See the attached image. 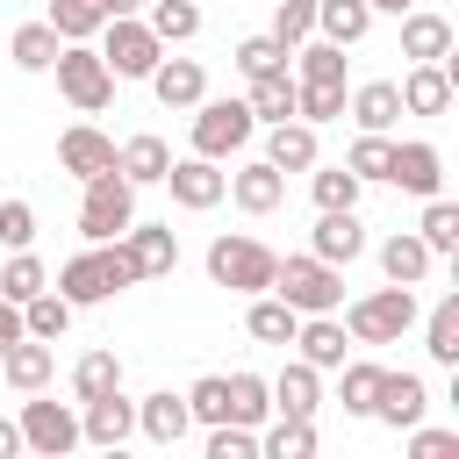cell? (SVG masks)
Returning a JSON list of instances; mask_svg holds the SVG:
<instances>
[{
    "instance_id": "83f0119b",
    "label": "cell",
    "mask_w": 459,
    "mask_h": 459,
    "mask_svg": "<svg viewBox=\"0 0 459 459\" xmlns=\"http://www.w3.org/2000/svg\"><path fill=\"white\" fill-rule=\"evenodd\" d=\"M344 115H351L359 129H394V122H402V93H394V79H366V86H351Z\"/></svg>"
},
{
    "instance_id": "8992f818",
    "label": "cell",
    "mask_w": 459,
    "mask_h": 459,
    "mask_svg": "<svg viewBox=\"0 0 459 459\" xmlns=\"http://www.w3.org/2000/svg\"><path fill=\"white\" fill-rule=\"evenodd\" d=\"M50 72H57V93H65L79 115H100V108L115 100V72H108V57H100L93 43H65Z\"/></svg>"
},
{
    "instance_id": "7402d4cb",
    "label": "cell",
    "mask_w": 459,
    "mask_h": 459,
    "mask_svg": "<svg viewBox=\"0 0 459 459\" xmlns=\"http://www.w3.org/2000/svg\"><path fill=\"white\" fill-rule=\"evenodd\" d=\"M402 57H409V65H445V57H452V22L409 7V14H402Z\"/></svg>"
},
{
    "instance_id": "4316f807",
    "label": "cell",
    "mask_w": 459,
    "mask_h": 459,
    "mask_svg": "<svg viewBox=\"0 0 459 459\" xmlns=\"http://www.w3.org/2000/svg\"><path fill=\"white\" fill-rule=\"evenodd\" d=\"M430 265H437V251H430V244H423L416 230H394V237L380 244V273H387L394 287H416V280H423Z\"/></svg>"
},
{
    "instance_id": "9a60e30c",
    "label": "cell",
    "mask_w": 459,
    "mask_h": 459,
    "mask_svg": "<svg viewBox=\"0 0 459 459\" xmlns=\"http://www.w3.org/2000/svg\"><path fill=\"white\" fill-rule=\"evenodd\" d=\"M423 409H430V387H423V373H380V394H373V423H387V430H409V423H423Z\"/></svg>"
},
{
    "instance_id": "d6a6232c",
    "label": "cell",
    "mask_w": 459,
    "mask_h": 459,
    "mask_svg": "<svg viewBox=\"0 0 459 459\" xmlns=\"http://www.w3.org/2000/svg\"><path fill=\"white\" fill-rule=\"evenodd\" d=\"M423 323V351L437 359V366H459V294H445L430 316H416Z\"/></svg>"
},
{
    "instance_id": "ba28073f",
    "label": "cell",
    "mask_w": 459,
    "mask_h": 459,
    "mask_svg": "<svg viewBox=\"0 0 459 459\" xmlns=\"http://www.w3.org/2000/svg\"><path fill=\"white\" fill-rule=\"evenodd\" d=\"M93 50L108 57V72H115V79H151V65L165 57V43L151 36V22H143V14H115V22L93 36Z\"/></svg>"
},
{
    "instance_id": "db71d44e",
    "label": "cell",
    "mask_w": 459,
    "mask_h": 459,
    "mask_svg": "<svg viewBox=\"0 0 459 459\" xmlns=\"http://www.w3.org/2000/svg\"><path fill=\"white\" fill-rule=\"evenodd\" d=\"M14 452H22V423H14V416H0V459H14Z\"/></svg>"
},
{
    "instance_id": "d6986e66",
    "label": "cell",
    "mask_w": 459,
    "mask_h": 459,
    "mask_svg": "<svg viewBox=\"0 0 459 459\" xmlns=\"http://www.w3.org/2000/svg\"><path fill=\"white\" fill-rule=\"evenodd\" d=\"M344 351H351V330H344L337 316H301V323H294V359H308L316 373H337Z\"/></svg>"
},
{
    "instance_id": "bcb514c9",
    "label": "cell",
    "mask_w": 459,
    "mask_h": 459,
    "mask_svg": "<svg viewBox=\"0 0 459 459\" xmlns=\"http://www.w3.org/2000/svg\"><path fill=\"white\" fill-rule=\"evenodd\" d=\"M186 416L194 423H230V373H201L186 387Z\"/></svg>"
},
{
    "instance_id": "ffe728a7",
    "label": "cell",
    "mask_w": 459,
    "mask_h": 459,
    "mask_svg": "<svg viewBox=\"0 0 459 459\" xmlns=\"http://www.w3.org/2000/svg\"><path fill=\"white\" fill-rule=\"evenodd\" d=\"M50 373H57V351H50L43 337H14V344L0 351V380H7L14 394H43Z\"/></svg>"
},
{
    "instance_id": "f546056e",
    "label": "cell",
    "mask_w": 459,
    "mask_h": 459,
    "mask_svg": "<svg viewBox=\"0 0 459 459\" xmlns=\"http://www.w3.org/2000/svg\"><path fill=\"white\" fill-rule=\"evenodd\" d=\"M57 50H65V36H57L50 22H22V29L7 36V57H14L22 72H50V65H57Z\"/></svg>"
},
{
    "instance_id": "4fadbf2b",
    "label": "cell",
    "mask_w": 459,
    "mask_h": 459,
    "mask_svg": "<svg viewBox=\"0 0 459 459\" xmlns=\"http://www.w3.org/2000/svg\"><path fill=\"white\" fill-rule=\"evenodd\" d=\"M394 93H402V115H445L452 93H459V72H452V57L445 65H409L394 79Z\"/></svg>"
},
{
    "instance_id": "5bb4252c",
    "label": "cell",
    "mask_w": 459,
    "mask_h": 459,
    "mask_svg": "<svg viewBox=\"0 0 459 459\" xmlns=\"http://www.w3.org/2000/svg\"><path fill=\"white\" fill-rule=\"evenodd\" d=\"M115 244L129 251L136 280H165V273L179 265V237H172V222H129V230H122Z\"/></svg>"
},
{
    "instance_id": "9c48e42d",
    "label": "cell",
    "mask_w": 459,
    "mask_h": 459,
    "mask_svg": "<svg viewBox=\"0 0 459 459\" xmlns=\"http://www.w3.org/2000/svg\"><path fill=\"white\" fill-rule=\"evenodd\" d=\"M158 186H172V201H179L186 215H208V208L230 194V172H222V158H201V151H194V158H172Z\"/></svg>"
},
{
    "instance_id": "e575fe53",
    "label": "cell",
    "mask_w": 459,
    "mask_h": 459,
    "mask_svg": "<svg viewBox=\"0 0 459 459\" xmlns=\"http://www.w3.org/2000/svg\"><path fill=\"white\" fill-rule=\"evenodd\" d=\"M65 43H93L100 29H108V7L100 0H50V14H43Z\"/></svg>"
},
{
    "instance_id": "f1b7e54d",
    "label": "cell",
    "mask_w": 459,
    "mask_h": 459,
    "mask_svg": "<svg viewBox=\"0 0 459 459\" xmlns=\"http://www.w3.org/2000/svg\"><path fill=\"white\" fill-rule=\"evenodd\" d=\"M258 452L265 459H308L316 452V416H265L258 423Z\"/></svg>"
},
{
    "instance_id": "7dc6e473",
    "label": "cell",
    "mask_w": 459,
    "mask_h": 459,
    "mask_svg": "<svg viewBox=\"0 0 459 459\" xmlns=\"http://www.w3.org/2000/svg\"><path fill=\"white\" fill-rule=\"evenodd\" d=\"M294 115L316 122V129L337 122V115H344V86H301V79H294Z\"/></svg>"
},
{
    "instance_id": "7bdbcfd3",
    "label": "cell",
    "mask_w": 459,
    "mask_h": 459,
    "mask_svg": "<svg viewBox=\"0 0 459 459\" xmlns=\"http://www.w3.org/2000/svg\"><path fill=\"white\" fill-rule=\"evenodd\" d=\"M416 237H423L437 258H452V251H459V208H452L445 194H430V201H423V222H416Z\"/></svg>"
},
{
    "instance_id": "44dd1931",
    "label": "cell",
    "mask_w": 459,
    "mask_h": 459,
    "mask_svg": "<svg viewBox=\"0 0 459 459\" xmlns=\"http://www.w3.org/2000/svg\"><path fill=\"white\" fill-rule=\"evenodd\" d=\"M265 387H273V416H316L323 409V373L308 359H287L280 380H265Z\"/></svg>"
},
{
    "instance_id": "8fae6325",
    "label": "cell",
    "mask_w": 459,
    "mask_h": 459,
    "mask_svg": "<svg viewBox=\"0 0 459 459\" xmlns=\"http://www.w3.org/2000/svg\"><path fill=\"white\" fill-rule=\"evenodd\" d=\"M136 437V402L115 387V394H93V402H79V445H100V452H115V445H129Z\"/></svg>"
},
{
    "instance_id": "4dcf8cb0",
    "label": "cell",
    "mask_w": 459,
    "mask_h": 459,
    "mask_svg": "<svg viewBox=\"0 0 459 459\" xmlns=\"http://www.w3.org/2000/svg\"><path fill=\"white\" fill-rule=\"evenodd\" d=\"M294 323H301V316H294L273 287H265V294H251V308H244V330H251L258 344H294Z\"/></svg>"
},
{
    "instance_id": "b9f144b4",
    "label": "cell",
    "mask_w": 459,
    "mask_h": 459,
    "mask_svg": "<svg viewBox=\"0 0 459 459\" xmlns=\"http://www.w3.org/2000/svg\"><path fill=\"white\" fill-rule=\"evenodd\" d=\"M122 387V359L115 351H86L72 366V402H93V394H115Z\"/></svg>"
},
{
    "instance_id": "c3c4849f",
    "label": "cell",
    "mask_w": 459,
    "mask_h": 459,
    "mask_svg": "<svg viewBox=\"0 0 459 459\" xmlns=\"http://www.w3.org/2000/svg\"><path fill=\"white\" fill-rule=\"evenodd\" d=\"M208 459H258V430L251 423H208Z\"/></svg>"
},
{
    "instance_id": "681fc988",
    "label": "cell",
    "mask_w": 459,
    "mask_h": 459,
    "mask_svg": "<svg viewBox=\"0 0 459 459\" xmlns=\"http://www.w3.org/2000/svg\"><path fill=\"white\" fill-rule=\"evenodd\" d=\"M273 36L294 50L301 36H316V0H280V14H273Z\"/></svg>"
},
{
    "instance_id": "2e32d148",
    "label": "cell",
    "mask_w": 459,
    "mask_h": 459,
    "mask_svg": "<svg viewBox=\"0 0 459 459\" xmlns=\"http://www.w3.org/2000/svg\"><path fill=\"white\" fill-rule=\"evenodd\" d=\"M57 165H65L72 179L115 172V136H108V129H93V122H72V129L57 136Z\"/></svg>"
},
{
    "instance_id": "11a10c76",
    "label": "cell",
    "mask_w": 459,
    "mask_h": 459,
    "mask_svg": "<svg viewBox=\"0 0 459 459\" xmlns=\"http://www.w3.org/2000/svg\"><path fill=\"white\" fill-rule=\"evenodd\" d=\"M100 7H108V22H115V14H143L151 0H100Z\"/></svg>"
},
{
    "instance_id": "603a6c76",
    "label": "cell",
    "mask_w": 459,
    "mask_h": 459,
    "mask_svg": "<svg viewBox=\"0 0 459 459\" xmlns=\"http://www.w3.org/2000/svg\"><path fill=\"white\" fill-rule=\"evenodd\" d=\"M151 93H158V108H194V100L208 93L201 57H158V65H151Z\"/></svg>"
},
{
    "instance_id": "277c9868",
    "label": "cell",
    "mask_w": 459,
    "mask_h": 459,
    "mask_svg": "<svg viewBox=\"0 0 459 459\" xmlns=\"http://www.w3.org/2000/svg\"><path fill=\"white\" fill-rule=\"evenodd\" d=\"M273 265H280V251L258 244V237H244V230L208 244V280L230 287V294H265L273 287Z\"/></svg>"
},
{
    "instance_id": "f907efd6",
    "label": "cell",
    "mask_w": 459,
    "mask_h": 459,
    "mask_svg": "<svg viewBox=\"0 0 459 459\" xmlns=\"http://www.w3.org/2000/svg\"><path fill=\"white\" fill-rule=\"evenodd\" d=\"M0 244L7 251H29L36 244V208L29 201H0Z\"/></svg>"
},
{
    "instance_id": "7c38bea8",
    "label": "cell",
    "mask_w": 459,
    "mask_h": 459,
    "mask_svg": "<svg viewBox=\"0 0 459 459\" xmlns=\"http://www.w3.org/2000/svg\"><path fill=\"white\" fill-rule=\"evenodd\" d=\"M387 186H402V194H416V201H430V194L445 186V151H437L430 136H409V143H394V165H387Z\"/></svg>"
},
{
    "instance_id": "f35d334b",
    "label": "cell",
    "mask_w": 459,
    "mask_h": 459,
    "mask_svg": "<svg viewBox=\"0 0 459 459\" xmlns=\"http://www.w3.org/2000/svg\"><path fill=\"white\" fill-rule=\"evenodd\" d=\"M344 165L359 172V186L387 179V165H394V136H387V129H359V143L344 151Z\"/></svg>"
},
{
    "instance_id": "f5cc1de1",
    "label": "cell",
    "mask_w": 459,
    "mask_h": 459,
    "mask_svg": "<svg viewBox=\"0 0 459 459\" xmlns=\"http://www.w3.org/2000/svg\"><path fill=\"white\" fill-rule=\"evenodd\" d=\"M14 337H29V330H22V308H14V301H7V294H0V351H7V344H14Z\"/></svg>"
},
{
    "instance_id": "30bf717a",
    "label": "cell",
    "mask_w": 459,
    "mask_h": 459,
    "mask_svg": "<svg viewBox=\"0 0 459 459\" xmlns=\"http://www.w3.org/2000/svg\"><path fill=\"white\" fill-rule=\"evenodd\" d=\"M22 452H43V459H65L79 445V409L65 402H22Z\"/></svg>"
},
{
    "instance_id": "60d3db41",
    "label": "cell",
    "mask_w": 459,
    "mask_h": 459,
    "mask_svg": "<svg viewBox=\"0 0 459 459\" xmlns=\"http://www.w3.org/2000/svg\"><path fill=\"white\" fill-rule=\"evenodd\" d=\"M43 287H50V265H43L36 251H7V265H0V294L22 308V301H29V294H43Z\"/></svg>"
},
{
    "instance_id": "52a82bcc",
    "label": "cell",
    "mask_w": 459,
    "mask_h": 459,
    "mask_svg": "<svg viewBox=\"0 0 459 459\" xmlns=\"http://www.w3.org/2000/svg\"><path fill=\"white\" fill-rule=\"evenodd\" d=\"M258 136V115H251V100H194V151L201 158H237L244 143Z\"/></svg>"
},
{
    "instance_id": "ac0fdd59",
    "label": "cell",
    "mask_w": 459,
    "mask_h": 459,
    "mask_svg": "<svg viewBox=\"0 0 459 459\" xmlns=\"http://www.w3.org/2000/svg\"><path fill=\"white\" fill-rule=\"evenodd\" d=\"M308 251L330 258V265H351V258L366 251V222H359V208H323L316 230H308Z\"/></svg>"
},
{
    "instance_id": "836d02e7",
    "label": "cell",
    "mask_w": 459,
    "mask_h": 459,
    "mask_svg": "<svg viewBox=\"0 0 459 459\" xmlns=\"http://www.w3.org/2000/svg\"><path fill=\"white\" fill-rule=\"evenodd\" d=\"M143 22H151V36H158L165 50L201 36V7H194V0H151V7H143Z\"/></svg>"
},
{
    "instance_id": "ee69618b",
    "label": "cell",
    "mask_w": 459,
    "mask_h": 459,
    "mask_svg": "<svg viewBox=\"0 0 459 459\" xmlns=\"http://www.w3.org/2000/svg\"><path fill=\"white\" fill-rule=\"evenodd\" d=\"M273 416V387L258 380V373H230V423H265Z\"/></svg>"
},
{
    "instance_id": "ab89813d",
    "label": "cell",
    "mask_w": 459,
    "mask_h": 459,
    "mask_svg": "<svg viewBox=\"0 0 459 459\" xmlns=\"http://www.w3.org/2000/svg\"><path fill=\"white\" fill-rule=\"evenodd\" d=\"M308 194H316V208H359V172L351 165H308Z\"/></svg>"
},
{
    "instance_id": "8d00e7d4",
    "label": "cell",
    "mask_w": 459,
    "mask_h": 459,
    "mask_svg": "<svg viewBox=\"0 0 459 459\" xmlns=\"http://www.w3.org/2000/svg\"><path fill=\"white\" fill-rule=\"evenodd\" d=\"M22 330H29V337H43V344H50V337H65V330H72V301H65L57 287L29 294V301H22Z\"/></svg>"
},
{
    "instance_id": "d4e9b609",
    "label": "cell",
    "mask_w": 459,
    "mask_h": 459,
    "mask_svg": "<svg viewBox=\"0 0 459 459\" xmlns=\"http://www.w3.org/2000/svg\"><path fill=\"white\" fill-rule=\"evenodd\" d=\"M265 158H273L280 172H308V165L323 158V143H316V122H301V115L273 122V136H265Z\"/></svg>"
},
{
    "instance_id": "9f6ffc18",
    "label": "cell",
    "mask_w": 459,
    "mask_h": 459,
    "mask_svg": "<svg viewBox=\"0 0 459 459\" xmlns=\"http://www.w3.org/2000/svg\"><path fill=\"white\" fill-rule=\"evenodd\" d=\"M366 7H373V14H380V7H387V14H409L416 0H366Z\"/></svg>"
},
{
    "instance_id": "7a4b0ae2",
    "label": "cell",
    "mask_w": 459,
    "mask_h": 459,
    "mask_svg": "<svg viewBox=\"0 0 459 459\" xmlns=\"http://www.w3.org/2000/svg\"><path fill=\"white\" fill-rule=\"evenodd\" d=\"M273 294L294 308V316H337L344 308V265L316 258V251H294L273 265Z\"/></svg>"
},
{
    "instance_id": "f6af8a7d",
    "label": "cell",
    "mask_w": 459,
    "mask_h": 459,
    "mask_svg": "<svg viewBox=\"0 0 459 459\" xmlns=\"http://www.w3.org/2000/svg\"><path fill=\"white\" fill-rule=\"evenodd\" d=\"M230 57H237V72H244V79H258V72H280L294 50H287V43L265 29V36H237V50H230Z\"/></svg>"
},
{
    "instance_id": "5b68a950",
    "label": "cell",
    "mask_w": 459,
    "mask_h": 459,
    "mask_svg": "<svg viewBox=\"0 0 459 459\" xmlns=\"http://www.w3.org/2000/svg\"><path fill=\"white\" fill-rule=\"evenodd\" d=\"M86 186V201H79V237L86 244H115L129 222H136V186L122 179V172H93V179H79Z\"/></svg>"
},
{
    "instance_id": "cb8c5ba5",
    "label": "cell",
    "mask_w": 459,
    "mask_h": 459,
    "mask_svg": "<svg viewBox=\"0 0 459 459\" xmlns=\"http://www.w3.org/2000/svg\"><path fill=\"white\" fill-rule=\"evenodd\" d=\"M136 430H143L151 445H179V437L194 430V416H186V394H172V387L143 394V402H136Z\"/></svg>"
},
{
    "instance_id": "74e56055",
    "label": "cell",
    "mask_w": 459,
    "mask_h": 459,
    "mask_svg": "<svg viewBox=\"0 0 459 459\" xmlns=\"http://www.w3.org/2000/svg\"><path fill=\"white\" fill-rule=\"evenodd\" d=\"M337 373H344V380H337L344 416H373V394H380V373H387V366H373V359H344Z\"/></svg>"
},
{
    "instance_id": "3957f363",
    "label": "cell",
    "mask_w": 459,
    "mask_h": 459,
    "mask_svg": "<svg viewBox=\"0 0 459 459\" xmlns=\"http://www.w3.org/2000/svg\"><path fill=\"white\" fill-rule=\"evenodd\" d=\"M416 287H373V294H359L351 308H344V330H351V344H402L409 330H416Z\"/></svg>"
},
{
    "instance_id": "d590c367",
    "label": "cell",
    "mask_w": 459,
    "mask_h": 459,
    "mask_svg": "<svg viewBox=\"0 0 459 459\" xmlns=\"http://www.w3.org/2000/svg\"><path fill=\"white\" fill-rule=\"evenodd\" d=\"M244 100H251L258 122H287V115H294V72H287V65H280V72H258Z\"/></svg>"
},
{
    "instance_id": "1f68e13d",
    "label": "cell",
    "mask_w": 459,
    "mask_h": 459,
    "mask_svg": "<svg viewBox=\"0 0 459 459\" xmlns=\"http://www.w3.org/2000/svg\"><path fill=\"white\" fill-rule=\"evenodd\" d=\"M373 29V7L366 0H316V36L323 43H359Z\"/></svg>"
},
{
    "instance_id": "816d5d0a",
    "label": "cell",
    "mask_w": 459,
    "mask_h": 459,
    "mask_svg": "<svg viewBox=\"0 0 459 459\" xmlns=\"http://www.w3.org/2000/svg\"><path fill=\"white\" fill-rule=\"evenodd\" d=\"M409 452H416V459H452V452H459V430H423V423H409Z\"/></svg>"
},
{
    "instance_id": "6da1fadb",
    "label": "cell",
    "mask_w": 459,
    "mask_h": 459,
    "mask_svg": "<svg viewBox=\"0 0 459 459\" xmlns=\"http://www.w3.org/2000/svg\"><path fill=\"white\" fill-rule=\"evenodd\" d=\"M122 287H136V265H129V251H122V244H86L79 258H65V265H57V294H65L72 308L115 301Z\"/></svg>"
},
{
    "instance_id": "e0dca14e",
    "label": "cell",
    "mask_w": 459,
    "mask_h": 459,
    "mask_svg": "<svg viewBox=\"0 0 459 459\" xmlns=\"http://www.w3.org/2000/svg\"><path fill=\"white\" fill-rule=\"evenodd\" d=\"M230 201H237L244 215H273V208L287 201V172H280L273 158H251V165L230 172Z\"/></svg>"
},
{
    "instance_id": "484cf974",
    "label": "cell",
    "mask_w": 459,
    "mask_h": 459,
    "mask_svg": "<svg viewBox=\"0 0 459 459\" xmlns=\"http://www.w3.org/2000/svg\"><path fill=\"white\" fill-rule=\"evenodd\" d=\"M165 165H172V151H165V136H129V143H115V172L129 179V186H158L165 179Z\"/></svg>"
}]
</instances>
